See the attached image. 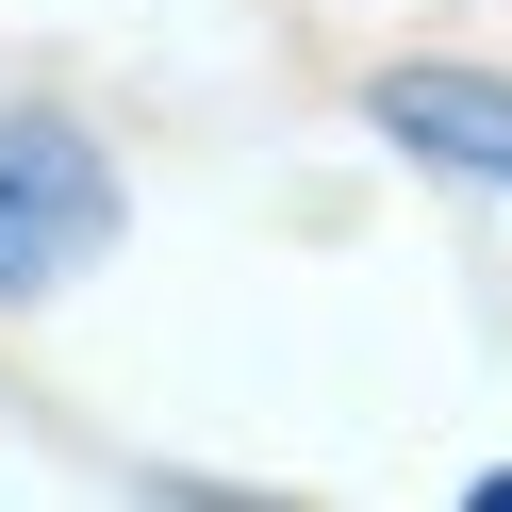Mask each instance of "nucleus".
<instances>
[{"instance_id":"obj_1","label":"nucleus","mask_w":512,"mask_h":512,"mask_svg":"<svg viewBox=\"0 0 512 512\" xmlns=\"http://www.w3.org/2000/svg\"><path fill=\"white\" fill-rule=\"evenodd\" d=\"M116 149L83 133V116H34L0 100V298H67L83 265L116 248Z\"/></svg>"},{"instance_id":"obj_2","label":"nucleus","mask_w":512,"mask_h":512,"mask_svg":"<svg viewBox=\"0 0 512 512\" xmlns=\"http://www.w3.org/2000/svg\"><path fill=\"white\" fill-rule=\"evenodd\" d=\"M364 116L413 149V166L496 182V199H512V83H496V67H380V83H364Z\"/></svg>"}]
</instances>
